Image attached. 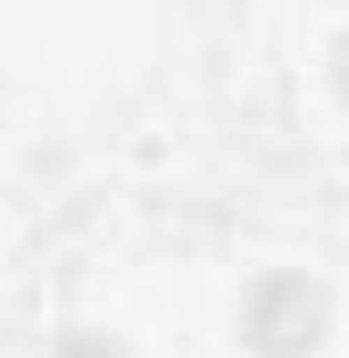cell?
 Here are the masks:
<instances>
[{
	"instance_id": "cell-1",
	"label": "cell",
	"mask_w": 349,
	"mask_h": 358,
	"mask_svg": "<svg viewBox=\"0 0 349 358\" xmlns=\"http://www.w3.org/2000/svg\"><path fill=\"white\" fill-rule=\"evenodd\" d=\"M325 283H308V275H258L250 283V300H242V334H250V350L258 358H308L325 342Z\"/></svg>"
},
{
	"instance_id": "cell-2",
	"label": "cell",
	"mask_w": 349,
	"mask_h": 358,
	"mask_svg": "<svg viewBox=\"0 0 349 358\" xmlns=\"http://www.w3.org/2000/svg\"><path fill=\"white\" fill-rule=\"evenodd\" d=\"M333 92H341V100H349V34H341V42H333Z\"/></svg>"
}]
</instances>
